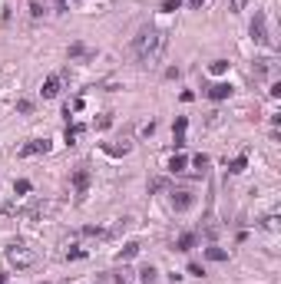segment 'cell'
I'll list each match as a JSON object with an SVG mask.
<instances>
[{
    "label": "cell",
    "instance_id": "6da1fadb",
    "mask_svg": "<svg viewBox=\"0 0 281 284\" xmlns=\"http://www.w3.org/2000/svg\"><path fill=\"white\" fill-rule=\"evenodd\" d=\"M165 46H169V33L159 30V27H146V30H139V36L132 40V53H136V60H139L142 66H152L165 56Z\"/></svg>",
    "mask_w": 281,
    "mask_h": 284
},
{
    "label": "cell",
    "instance_id": "7a4b0ae2",
    "mask_svg": "<svg viewBox=\"0 0 281 284\" xmlns=\"http://www.w3.org/2000/svg\"><path fill=\"white\" fill-rule=\"evenodd\" d=\"M7 261L23 271V268H33V264H37V251L27 248L23 241H10V245H7Z\"/></svg>",
    "mask_w": 281,
    "mask_h": 284
},
{
    "label": "cell",
    "instance_id": "3957f363",
    "mask_svg": "<svg viewBox=\"0 0 281 284\" xmlns=\"http://www.w3.org/2000/svg\"><path fill=\"white\" fill-rule=\"evenodd\" d=\"M251 40L261 46H271V36H268V20H265V13H255V20H251Z\"/></svg>",
    "mask_w": 281,
    "mask_h": 284
},
{
    "label": "cell",
    "instance_id": "277c9868",
    "mask_svg": "<svg viewBox=\"0 0 281 284\" xmlns=\"http://www.w3.org/2000/svg\"><path fill=\"white\" fill-rule=\"evenodd\" d=\"M43 152H50V139H30L27 145H20V159H30V155H43Z\"/></svg>",
    "mask_w": 281,
    "mask_h": 284
},
{
    "label": "cell",
    "instance_id": "5b68a950",
    "mask_svg": "<svg viewBox=\"0 0 281 284\" xmlns=\"http://www.w3.org/2000/svg\"><path fill=\"white\" fill-rule=\"evenodd\" d=\"M192 205H195V195L189 192V188H179V192H172V208H175V212H189Z\"/></svg>",
    "mask_w": 281,
    "mask_h": 284
},
{
    "label": "cell",
    "instance_id": "8992f818",
    "mask_svg": "<svg viewBox=\"0 0 281 284\" xmlns=\"http://www.w3.org/2000/svg\"><path fill=\"white\" fill-rule=\"evenodd\" d=\"M73 188H76V195H80V198L86 195V188H89V169H86V165H80V169L73 172Z\"/></svg>",
    "mask_w": 281,
    "mask_h": 284
},
{
    "label": "cell",
    "instance_id": "52a82bcc",
    "mask_svg": "<svg viewBox=\"0 0 281 284\" xmlns=\"http://www.w3.org/2000/svg\"><path fill=\"white\" fill-rule=\"evenodd\" d=\"M185 129H189V119H185V116H179V119H175V126H172L175 149H182V145H185Z\"/></svg>",
    "mask_w": 281,
    "mask_h": 284
},
{
    "label": "cell",
    "instance_id": "ba28073f",
    "mask_svg": "<svg viewBox=\"0 0 281 284\" xmlns=\"http://www.w3.org/2000/svg\"><path fill=\"white\" fill-rule=\"evenodd\" d=\"M232 96V86L228 83H215V86H208V99H215V103H222V99Z\"/></svg>",
    "mask_w": 281,
    "mask_h": 284
},
{
    "label": "cell",
    "instance_id": "9c48e42d",
    "mask_svg": "<svg viewBox=\"0 0 281 284\" xmlns=\"http://www.w3.org/2000/svg\"><path fill=\"white\" fill-rule=\"evenodd\" d=\"M43 99H53V96H60V76H46V83H43Z\"/></svg>",
    "mask_w": 281,
    "mask_h": 284
},
{
    "label": "cell",
    "instance_id": "30bf717a",
    "mask_svg": "<svg viewBox=\"0 0 281 284\" xmlns=\"http://www.w3.org/2000/svg\"><path fill=\"white\" fill-rule=\"evenodd\" d=\"M185 165H189V159H185L182 152H175L172 159H169V172H172V175H179V172H185Z\"/></svg>",
    "mask_w": 281,
    "mask_h": 284
},
{
    "label": "cell",
    "instance_id": "8fae6325",
    "mask_svg": "<svg viewBox=\"0 0 281 284\" xmlns=\"http://www.w3.org/2000/svg\"><path fill=\"white\" fill-rule=\"evenodd\" d=\"M195 241H199V238H195L192 231H185L182 238L175 241V251H192V248H195Z\"/></svg>",
    "mask_w": 281,
    "mask_h": 284
},
{
    "label": "cell",
    "instance_id": "7c38bea8",
    "mask_svg": "<svg viewBox=\"0 0 281 284\" xmlns=\"http://www.w3.org/2000/svg\"><path fill=\"white\" fill-rule=\"evenodd\" d=\"M83 132H86V126H80V122H76V126H66V142L76 145V142L83 139Z\"/></svg>",
    "mask_w": 281,
    "mask_h": 284
},
{
    "label": "cell",
    "instance_id": "4fadbf2b",
    "mask_svg": "<svg viewBox=\"0 0 281 284\" xmlns=\"http://www.w3.org/2000/svg\"><path fill=\"white\" fill-rule=\"evenodd\" d=\"M139 254V241H129V245H122V251L116 254L119 261H129V258H136Z\"/></svg>",
    "mask_w": 281,
    "mask_h": 284
},
{
    "label": "cell",
    "instance_id": "5bb4252c",
    "mask_svg": "<svg viewBox=\"0 0 281 284\" xmlns=\"http://www.w3.org/2000/svg\"><path fill=\"white\" fill-rule=\"evenodd\" d=\"M139 281H142V284H156V281H159V271H156L152 264H146V268L139 271Z\"/></svg>",
    "mask_w": 281,
    "mask_h": 284
},
{
    "label": "cell",
    "instance_id": "9a60e30c",
    "mask_svg": "<svg viewBox=\"0 0 281 284\" xmlns=\"http://www.w3.org/2000/svg\"><path fill=\"white\" fill-rule=\"evenodd\" d=\"M245 165H248V159H245V155H235V159L228 162V172L238 175V172H245Z\"/></svg>",
    "mask_w": 281,
    "mask_h": 284
},
{
    "label": "cell",
    "instance_id": "2e32d148",
    "mask_svg": "<svg viewBox=\"0 0 281 284\" xmlns=\"http://www.w3.org/2000/svg\"><path fill=\"white\" fill-rule=\"evenodd\" d=\"M205 258H208V261H225L228 251H225V248H215V245H212V248H205Z\"/></svg>",
    "mask_w": 281,
    "mask_h": 284
},
{
    "label": "cell",
    "instance_id": "e0dca14e",
    "mask_svg": "<svg viewBox=\"0 0 281 284\" xmlns=\"http://www.w3.org/2000/svg\"><path fill=\"white\" fill-rule=\"evenodd\" d=\"M192 165H195V175H205L208 172V155H195Z\"/></svg>",
    "mask_w": 281,
    "mask_h": 284
},
{
    "label": "cell",
    "instance_id": "ac0fdd59",
    "mask_svg": "<svg viewBox=\"0 0 281 284\" xmlns=\"http://www.w3.org/2000/svg\"><path fill=\"white\" fill-rule=\"evenodd\" d=\"M271 73V60H255V76H268Z\"/></svg>",
    "mask_w": 281,
    "mask_h": 284
},
{
    "label": "cell",
    "instance_id": "d6986e66",
    "mask_svg": "<svg viewBox=\"0 0 281 284\" xmlns=\"http://www.w3.org/2000/svg\"><path fill=\"white\" fill-rule=\"evenodd\" d=\"M103 149H106L109 155H126L129 152V142H122V145H103Z\"/></svg>",
    "mask_w": 281,
    "mask_h": 284
},
{
    "label": "cell",
    "instance_id": "ffe728a7",
    "mask_svg": "<svg viewBox=\"0 0 281 284\" xmlns=\"http://www.w3.org/2000/svg\"><path fill=\"white\" fill-rule=\"evenodd\" d=\"M113 281H116V284H132V271H126V268H122V271L113 274Z\"/></svg>",
    "mask_w": 281,
    "mask_h": 284
},
{
    "label": "cell",
    "instance_id": "44dd1931",
    "mask_svg": "<svg viewBox=\"0 0 281 284\" xmlns=\"http://www.w3.org/2000/svg\"><path fill=\"white\" fill-rule=\"evenodd\" d=\"M13 192H17V195H27V192H30V182H27V178H17V182H13Z\"/></svg>",
    "mask_w": 281,
    "mask_h": 284
},
{
    "label": "cell",
    "instance_id": "7402d4cb",
    "mask_svg": "<svg viewBox=\"0 0 281 284\" xmlns=\"http://www.w3.org/2000/svg\"><path fill=\"white\" fill-rule=\"evenodd\" d=\"M208 70H212L215 76H222V73H225V70H228V60H215V63L208 66Z\"/></svg>",
    "mask_w": 281,
    "mask_h": 284
},
{
    "label": "cell",
    "instance_id": "603a6c76",
    "mask_svg": "<svg viewBox=\"0 0 281 284\" xmlns=\"http://www.w3.org/2000/svg\"><path fill=\"white\" fill-rule=\"evenodd\" d=\"M179 7H182V0H162V10L165 13H175Z\"/></svg>",
    "mask_w": 281,
    "mask_h": 284
},
{
    "label": "cell",
    "instance_id": "cb8c5ba5",
    "mask_svg": "<svg viewBox=\"0 0 281 284\" xmlns=\"http://www.w3.org/2000/svg\"><path fill=\"white\" fill-rule=\"evenodd\" d=\"M70 56H73V60L86 56V46H83V43H73V46H70Z\"/></svg>",
    "mask_w": 281,
    "mask_h": 284
},
{
    "label": "cell",
    "instance_id": "d4e9b609",
    "mask_svg": "<svg viewBox=\"0 0 281 284\" xmlns=\"http://www.w3.org/2000/svg\"><path fill=\"white\" fill-rule=\"evenodd\" d=\"M245 7H248V0H228V10H232V13L245 10Z\"/></svg>",
    "mask_w": 281,
    "mask_h": 284
},
{
    "label": "cell",
    "instance_id": "484cf974",
    "mask_svg": "<svg viewBox=\"0 0 281 284\" xmlns=\"http://www.w3.org/2000/svg\"><path fill=\"white\" fill-rule=\"evenodd\" d=\"M189 274H195V278H202V274H205V268H202L199 261H192V264H189Z\"/></svg>",
    "mask_w": 281,
    "mask_h": 284
},
{
    "label": "cell",
    "instance_id": "4316f807",
    "mask_svg": "<svg viewBox=\"0 0 281 284\" xmlns=\"http://www.w3.org/2000/svg\"><path fill=\"white\" fill-rule=\"evenodd\" d=\"M265 228H268V231H278V215H268V218H265Z\"/></svg>",
    "mask_w": 281,
    "mask_h": 284
},
{
    "label": "cell",
    "instance_id": "83f0119b",
    "mask_svg": "<svg viewBox=\"0 0 281 284\" xmlns=\"http://www.w3.org/2000/svg\"><path fill=\"white\" fill-rule=\"evenodd\" d=\"M96 126H99V129H109V126H113V116H109V112H106V116H99Z\"/></svg>",
    "mask_w": 281,
    "mask_h": 284
},
{
    "label": "cell",
    "instance_id": "f1b7e54d",
    "mask_svg": "<svg viewBox=\"0 0 281 284\" xmlns=\"http://www.w3.org/2000/svg\"><path fill=\"white\" fill-rule=\"evenodd\" d=\"M30 13H33V17H40V13H43V3H40V0H33V3H30Z\"/></svg>",
    "mask_w": 281,
    "mask_h": 284
},
{
    "label": "cell",
    "instance_id": "f546056e",
    "mask_svg": "<svg viewBox=\"0 0 281 284\" xmlns=\"http://www.w3.org/2000/svg\"><path fill=\"white\" fill-rule=\"evenodd\" d=\"M17 109H20V112H30L33 103H30V99H20V103H17Z\"/></svg>",
    "mask_w": 281,
    "mask_h": 284
},
{
    "label": "cell",
    "instance_id": "4dcf8cb0",
    "mask_svg": "<svg viewBox=\"0 0 281 284\" xmlns=\"http://www.w3.org/2000/svg\"><path fill=\"white\" fill-rule=\"evenodd\" d=\"M83 254H86L83 248H70V251H66V258H73V261H76V258H83Z\"/></svg>",
    "mask_w": 281,
    "mask_h": 284
},
{
    "label": "cell",
    "instance_id": "1f68e13d",
    "mask_svg": "<svg viewBox=\"0 0 281 284\" xmlns=\"http://www.w3.org/2000/svg\"><path fill=\"white\" fill-rule=\"evenodd\" d=\"M189 3H192V7H202V3H205V0H189Z\"/></svg>",
    "mask_w": 281,
    "mask_h": 284
},
{
    "label": "cell",
    "instance_id": "d6a6232c",
    "mask_svg": "<svg viewBox=\"0 0 281 284\" xmlns=\"http://www.w3.org/2000/svg\"><path fill=\"white\" fill-rule=\"evenodd\" d=\"M0 284H7V274H0Z\"/></svg>",
    "mask_w": 281,
    "mask_h": 284
}]
</instances>
